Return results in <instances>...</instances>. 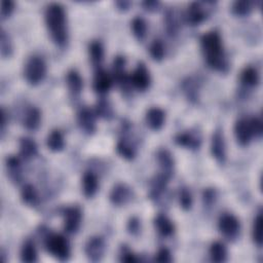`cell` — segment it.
Here are the masks:
<instances>
[{
	"label": "cell",
	"mask_w": 263,
	"mask_h": 263,
	"mask_svg": "<svg viewBox=\"0 0 263 263\" xmlns=\"http://www.w3.org/2000/svg\"><path fill=\"white\" fill-rule=\"evenodd\" d=\"M253 9V4L250 1H235L232 4V12L235 15H239V16H245L248 15Z\"/></svg>",
	"instance_id": "ab89813d"
},
{
	"label": "cell",
	"mask_w": 263,
	"mask_h": 263,
	"mask_svg": "<svg viewBox=\"0 0 263 263\" xmlns=\"http://www.w3.org/2000/svg\"><path fill=\"white\" fill-rule=\"evenodd\" d=\"M179 204L184 211H188L192 206V194L187 187H182L179 190Z\"/></svg>",
	"instance_id": "74e56055"
},
{
	"label": "cell",
	"mask_w": 263,
	"mask_h": 263,
	"mask_svg": "<svg viewBox=\"0 0 263 263\" xmlns=\"http://www.w3.org/2000/svg\"><path fill=\"white\" fill-rule=\"evenodd\" d=\"M153 223L156 231L163 237H168L173 235L175 232L174 223L165 215H162V214L157 215L154 218Z\"/></svg>",
	"instance_id": "44dd1931"
},
{
	"label": "cell",
	"mask_w": 263,
	"mask_h": 263,
	"mask_svg": "<svg viewBox=\"0 0 263 263\" xmlns=\"http://www.w3.org/2000/svg\"><path fill=\"white\" fill-rule=\"evenodd\" d=\"M120 261L122 262H128V263H135L138 262L139 259L137 256L125 246H122L120 249Z\"/></svg>",
	"instance_id": "b9f144b4"
},
{
	"label": "cell",
	"mask_w": 263,
	"mask_h": 263,
	"mask_svg": "<svg viewBox=\"0 0 263 263\" xmlns=\"http://www.w3.org/2000/svg\"><path fill=\"white\" fill-rule=\"evenodd\" d=\"M211 153L217 162L220 164L226 161V144L224 140L223 133L221 130H216L212 136L211 141Z\"/></svg>",
	"instance_id": "30bf717a"
},
{
	"label": "cell",
	"mask_w": 263,
	"mask_h": 263,
	"mask_svg": "<svg viewBox=\"0 0 263 263\" xmlns=\"http://www.w3.org/2000/svg\"><path fill=\"white\" fill-rule=\"evenodd\" d=\"M88 54L95 66H100L104 59V48L100 41H92L88 46Z\"/></svg>",
	"instance_id": "836d02e7"
},
{
	"label": "cell",
	"mask_w": 263,
	"mask_h": 263,
	"mask_svg": "<svg viewBox=\"0 0 263 263\" xmlns=\"http://www.w3.org/2000/svg\"><path fill=\"white\" fill-rule=\"evenodd\" d=\"M117 153L126 160H133L136 156V148L125 138L118 140L116 144Z\"/></svg>",
	"instance_id": "f1b7e54d"
},
{
	"label": "cell",
	"mask_w": 263,
	"mask_h": 263,
	"mask_svg": "<svg viewBox=\"0 0 263 263\" xmlns=\"http://www.w3.org/2000/svg\"><path fill=\"white\" fill-rule=\"evenodd\" d=\"M77 123L82 132L91 135L96 132V113L87 107L79 110L77 114Z\"/></svg>",
	"instance_id": "7c38bea8"
},
{
	"label": "cell",
	"mask_w": 263,
	"mask_h": 263,
	"mask_svg": "<svg viewBox=\"0 0 263 263\" xmlns=\"http://www.w3.org/2000/svg\"><path fill=\"white\" fill-rule=\"evenodd\" d=\"M164 26L168 35L175 36L180 29V23L177 13L173 9H168L164 15Z\"/></svg>",
	"instance_id": "d6a6232c"
},
{
	"label": "cell",
	"mask_w": 263,
	"mask_h": 263,
	"mask_svg": "<svg viewBox=\"0 0 263 263\" xmlns=\"http://www.w3.org/2000/svg\"><path fill=\"white\" fill-rule=\"evenodd\" d=\"M182 89L187 97V99L191 102H196L198 100V91H199V83L193 77L186 78L182 83Z\"/></svg>",
	"instance_id": "83f0119b"
},
{
	"label": "cell",
	"mask_w": 263,
	"mask_h": 263,
	"mask_svg": "<svg viewBox=\"0 0 263 263\" xmlns=\"http://www.w3.org/2000/svg\"><path fill=\"white\" fill-rule=\"evenodd\" d=\"M64 230L69 233L73 234L76 233L80 227L81 220H82V211L78 205L68 206L64 210Z\"/></svg>",
	"instance_id": "8992f818"
},
{
	"label": "cell",
	"mask_w": 263,
	"mask_h": 263,
	"mask_svg": "<svg viewBox=\"0 0 263 263\" xmlns=\"http://www.w3.org/2000/svg\"><path fill=\"white\" fill-rule=\"evenodd\" d=\"M151 83V77H150V73L149 70L147 69L146 65L142 62H140L136 69L133 71V73L129 75V84L140 90V91H144L146 90Z\"/></svg>",
	"instance_id": "52a82bcc"
},
{
	"label": "cell",
	"mask_w": 263,
	"mask_h": 263,
	"mask_svg": "<svg viewBox=\"0 0 263 263\" xmlns=\"http://www.w3.org/2000/svg\"><path fill=\"white\" fill-rule=\"evenodd\" d=\"M38 147L36 142L28 137H23L20 140V154L23 159L30 160L37 155Z\"/></svg>",
	"instance_id": "603a6c76"
},
{
	"label": "cell",
	"mask_w": 263,
	"mask_h": 263,
	"mask_svg": "<svg viewBox=\"0 0 263 263\" xmlns=\"http://www.w3.org/2000/svg\"><path fill=\"white\" fill-rule=\"evenodd\" d=\"M130 28L134 36L138 40H143L147 34V24L141 16H136L130 22Z\"/></svg>",
	"instance_id": "e575fe53"
},
{
	"label": "cell",
	"mask_w": 263,
	"mask_h": 263,
	"mask_svg": "<svg viewBox=\"0 0 263 263\" xmlns=\"http://www.w3.org/2000/svg\"><path fill=\"white\" fill-rule=\"evenodd\" d=\"M133 190L126 184H116L109 194V199L114 205H124L133 198Z\"/></svg>",
	"instance_id": "8fae6325"
},
{
	"label": "cell",
	"mask_w": 263,
	"mask_h": 263,
	"mask_svg": "<svg viewBox=\"0 0 263 263\" xmlns=\"http://www.w3.org/2000/svg\"><path fill=\"white\" fill-rule=\"evenodd\" d=\"M156 159L160 168V174L171 179L175 168V160L171 152L166 149H160L156 153Z\"/></svg>",
	"instance_id": "2e32d148"
},
{
	"label": "cell",
	"mask_w": 263,
	"mask_h": 263,
	"mask_svg": "<svg viewBox=\"0 0 263 263\" xmlns=\"http://www.w3.org/2000/svg\"><path fill=\"white\" fill-rule=\"evenodd\" d=\"M0 50L3 58H8L12 52V43L9 35L2 29L0 34Z\"/></svg>",
	"instance_id": "60d3db41"
},
{
	"label": "cell",
	"mask_w": 263,
	"mask_h": 263,
	"mask_svg": "<svg viewBox=\"0 0 263 263\" xmlns=\"http://www.w3.org/2000/svg\"><path fill=\"white\" fill-rule=\"evenodd\" d=\"M168 180H170L168 178H166L160 173L157 176H155L150 183V192H149L150 198L158 199L161 196V194L165 191Z\"/></svg>",
	"instance_id": "cb8c5ba5"
},
{
	"label": "cell",
	"mask_w": 263,
	"mask_h": 263,
	"mask_svg": "<svg viewBox=\"0 0 263 263\" xmlns=\"http://www.w3.org/2000/svg\"><path fill=\"white\" fill-rule=\"evenodd\" d=\"M208 15V11L201 2H192L188 6L186 13H185V20L186 22L191 26H197L201 24Z\"/></svg>",
	"instance_id": "5bb4252c"
},
{
	"label": "cell",
	"mask_w": 263,
	"mask_h": 263,
	"mask_svg": "<svg viewBox=\"0 0 263 263\" xmlns=\"http://www.w3.org/2000/svg\"><path fill=\"white\" fill-rule=\"evenodd\" d=\"M6 170L9 179L14 182L18 183L22 179V164L21 160L16 156H8L6 158Z\"/></svg>",
	"instance_id": "d4e9b609"
},
{
	"label": "cell",
	"mask_w": 263,
	"mask_h": 263,
	"mask_svg": "<svg viewBox=\"0 0 263 263\" xmlns=\"http://www.w3.org/2000/svg\"><path fill=\"white\" fill-rule=\"evenodd\" d=\"M95 113L105 119H111L113 117V108L110 105V103L106 100H100L96 105Z\"/></svg>",
	"instance_id": "8d00e7d4"
},
{
	"label": "cell",
	"mask_w": 263,
	"mask_h": 263,
	"mask_svg": "<svg viewBox=\"0 0 263 263\" xmlns=\"http://www.w3.org/2000/svg\"><path fill=\"white\" fill-rule=\"evenodd\" d=\"M250 123H251V128L253 132V135L255 138H260L262 136V120L259 117H252L250 118Z\"/></svg>",
	"instance_id": "ee69618b"
},
{
	"label": "cell",
	"mask_w": 263,
	"mask_h": 263,
	"mask_svg": "<svg viewBox=\"0 0 263 263\" xmlns=\"http://www.w3.org/2000/svg\"><path fill=\"white\" fill-rule=\"evenodd\" d=\"M14 8V3L10 0H3L1 1V8H0V15H1V20H5L7 18L11 12L13 11Z\"/></svg>",
	"instance_id": "7bdbcfd3"
},
{
	"label": "cell",
	"mask_w": 263,
	"mask_h": 263,
	"mask_svg": "<svg viewBox=\"0 0 263 263\" xmlns=\"http://www.w3.org/2000/svg\"><path fill=\"white\" fill-rule=\"evenodd\" d=\"M172 260V254L167 248L159 249L154 257V261L156 262H171Z\"/></svg>",
	"instance_id": "7dc6e473"
},
{
	"label": "cell",
	"mask_w": 263,
	"mask_h": 263,
	"mask_svg": "<svg viewBox=\"0 0 263 263\" xmlns=\"http://www.w3.org/2000/svg\"><path fill=\"white\" fill-rule=\"evenodd\" d=\"M105 250H106L105 241L101 236L90 237L86 241L85 248H84V252L87 259L92 262L100 261L104 257Z\"/></svg>",
	"instance_id": "ba28073f"
},
{
	"label": "cell",
	"mask_w": 263,
	"mask_h": 263,
	"mask_svg": "<svg viewBox=\"0 0 263 263\" xmlns=\"http://www.w3.org/2000/svg\"><path fill=\"white\" fill-rule=\"evenodd\" d=\"M5 125H6V113H5L4 108H1V134H2V136L5 130Z\"/></svg>",
	"instance_id": "f907efd6"
},
{
	"label": "cell",
	"mask_w": 263,
	"mask_h": 263,
	"mask_svg": "<svg viewBox=\"0 0 263 263\" xmlns=\"http://www.w3.org/2000/svg\"><path fill=\"white\" fill-rule=\"evenodd\" d=\"M41 122V112L35 106H30L23 116V124L29 130H35Z\"/></svg>",
	"instance_id": "ffe728a7"
},
{
	"label": "cell",
	"mask_w": 263,
	"mask_h": 263,
	"mask_svg": "<svg viewBox=\"0 0 263 263\" xmlns=\"http://www.w3.org/2000/svg\"><path fill=\"white\" fill-rule=\"evenodd\" d=\"M21 260L28 263H33L37 261V250L33 240L27 239L23 243L21 249Z\"/></svg>",
	"instance_id": "f546056e"
},
{
	"label": "cell",
	"mask_w": 263,
	"mask_h": 263,
	"mask_svg": "<svg viewBox=\"0 0 263 263\" xmlns=\"http://www.w3.org/2000/svg\"><path fill=\"white\" fill-rule=\"evenodd\" d=\"M252 236L258 247L262 246V214L259 213L254 219Z\"/></svg>",
	"instance_id": "f35d334b"
},
{
	"label": "cell",
	"mask_w": 263,
	"mask_h": 263,
	"mask_svg": "<svg viewBox=\"0 0 263 263\" xmlns=\"http://www.w3.org/2000/svg\"><path fill=\"white\" fill-rule=\"evenodd\" d=\"M175 142L187 149L197 150L201 145V136L196 130H185L175 137Z\"/></svg>",
	"instance_id": "4fadbf2b"
},
{
	"label": "cell",
	"mask_w": 263,
	"mask_h": 263,
	"mask_svg": "<svg viewBox=\"0 0 263 263\" xmlns=\"http://www.w3.org/2000/svg\"><path fill=\"white\" fill-rule=\"evenodd\" d=\"M200 47L203 58L210 68L221 72L228 68L222 38L217 31L204 33L200 38Z\"/></svg>",
	"instance_id": "6da1fadb"
},
{
	"label": "cell",
	"mask_w": 263,
	"mask_h": 263,
	"mask_svg": "<svg viewBox=\"0 0 263 263\" xmlns=\"http://www.w3.org/2000/svg\"><path fill=\"white\" fill-rule=\"evenodd\" d=\"M165 121V112L158 108L152 107L147 110L145 114V122L149 128L152 130L160 129Z\"/></svg>",
	"instance_id": "e0dca14e"
},
{
	"label": "cell",
	"mask_w": 263,
	"mask_h": 263,
	"mask_svg": "<svg viewBox=\"0 0 263 263\" xmlns=\"http://www.w3.org/2000/svg\"><path fill=\"white\" fill-rule=\"evenodd\" d=\"M44 20L51 40L58 46H65L68 41L67 15L59 3L49 4L44 12Z\"/></svg>",
	"instance_id": "7a4b0ae2"
},
{
	"label": "cell",
	"mask_w": 263,
	"mask_h": 263,
	"mask_svg": "<svg viewBox=\"0 0 263 263\" xmlns=\"http://www.w3.org/2000/svg\"><path fill=\"white\" fill-rule=\"evenodd\" d=\"M21 198L23 202L29 206H35L38 203V194L32 184H26L21 190Z\"/></svg>",
	"instance_id": "1f68e13d"
},
{
	"label": "cell",
	"mask_w": 263,
	"mask_h": 263,
	"mask_svg": "<svg viewBox=\"0 0 263 263\" xmlns=\"http://www.w3.org/2000/svg\"><path fill=\"white\" fill-rule=\"evenodd\" d=\"M218 228L225 237L228 239H233L238 236L240 224L234 215L230 213H224L219 217Z\"/></svg>",
	"instance_id": "5b68a950"
},
{
	"label": "cell",
	"mask_w": 263,
	"mask_h": 263,
	"mask_svg": "<svg viewBox=\"0 0 263 263\" xmlns=\"http://www.w3.org/2000/svg\"><path fill=\"white\" fill-rule=\"evenodd\" d=\"M130 2L129 1H117L116 3H115V5L117 6V8L119 9V10H127L128 9V7L130 6Z\"/></svg>",
	"instance_id": "681fc988"
},
{
	"label": "cell",
	"mask_w": 263,
	"mask_h": 263,
	"mask_svg": "<svg viewBox=\"0 0 263 263\" xmlns=\"http://www.w3.org/2000/svg\"><path fill=\"white\" fill-rule=\"evenodd\" d=\"M81 188L85 197H92L99 189L98 177L91 172H85L81 179Z\"/></svg>",
	"instance_id": "d6986e66"
},
{
	"label": "cell",
	"mask_w": 263,
	"mask_h": 263,
	"mask_svg": "<svg viewBox=\"0 0 263 263\" xmlns=\"http://www.w3.org/2000/svg\"><path fill=\"white\" fill-rule=\"evenodd\" d=\"M149 53L154 61H161L165 55V47L160 39H155L150 44Z\"/></svg>",
	"instance_id": "d590c367"
},
{
	"label": "cell",
	"mask_w": 263,
	"mask_h": 263,
	"mask_svg": "<svg viewBox=\"0 0 263 263\" xmlns=\"http://www.w3.org/2000/svg\"><path fill=\"white\" fill-rule=\"evenodd\" d=\"M112 83L113 77L107 71L101 68L96 71L92 81V87L98 95H106L110 90Z\"/></svg>",
	"instance_id": "9a60e30c"
},
{
	"label": "cell",
	"mask_w": 263,
	"mask_h": 263,
	"mask_svg": "<svg viewBox=\"0 0 263 263\" xmlns=\"http://www.w3.org/2000/svg\"><path fill=\"white\" fill-rule=\"evenodd\" d=\"M126 228H127V231H128L129 234L137 235L140 232V230H141L140 220L137 217L129 218V220L127 222V225H126Z\"/></svg>",
	"instance_id": "bcb514c9"
},
{
	"label": "cell",
	"mask_w": 263,
	"mask_h": 263,
	"mask_svg": "<svg viewBox=\"0 0 263 263\" xmlns=\"http://www.w3.org/2000/svg\"><path fill=\"white\" fill-rule=\"evenodd\" d=\"M46 146L53 152L62 151L65 147V139L61 130L52 129L46 138Z\"/></svg>",
	"instance_id": "484cf974"
},
{
	"label": "cell",
	"mask_w": 263,
	"mask_h": 263,
	"mask_svg": "<svg viewBox=\"0 0 263 263\" xmlns=\"http://www.w3.org/2000/svg\"><path fill=\"white\" fill-rule=\"evenodd\" d=\"M209 255L213 262H217V263L224 262L227 259L226 247L221 241H215L210 247Z\"/></svg>",
	"instance_id": "4dcf8cb0"
},
{
	"label": "cell",
	"mask_w": 263,
	"mask_h": 263,
	"mask_svg": "<svg viewBox=\"0 0 263 263\" xmlns=\"http://www.w3.org/2000/svg\"><path fill=\"white\" fill-rule=\"evenodd\" d=\"M234 137L240 146H247L254 138L250 118H239L234 124Z\"/></svg>",
	"instance_id": "9c48e42d"
},
{
	"label": "cell",
	"mask_w": 263,
	"mask_h": 263,
	"mask_svg": "<svg viewBox=\"0 0 263 263\" xmlns=\"http://www.w3.org/2000/svg\"><path fill=\"white\" fill-rule=\"evenodd\" d=\"M44 248L46 251L60 261H67L71 254L68 239L59 233H47L44 235Z\"/></svg>",
	"instance_id": "3957f363"
},
{
	"label": "cell",
	"mask_w": 263,
	"mask_h": 263,
	"mask_svg": "<svg viewBox=\"0 0 263 263\" xmlns=\"http://www.w3.org/2000/svg\"><path fill=\"white\" fill-rule=\"evenodd\" d=\"M125 58L117 55L113 61V79L116 80L120 85L129 84V76L125 72Z\"/></svg>",
	"instance_id": "ac0fdd59"
},
{
	"label": "cell",
	"mask_w": 263,
	"mask_h": 263,
	"mask_svg": "<svg viewBox=\"0 0 263 263\" xmlns=\"http://www.w3.org/2000/svg\"><path fill=\"white\" fill-rule=\"evenodd\" d=\"M143 6L145 7L146 10L153 11L158 8L159 2L158 1H145V2H143Z\"/></svg>",
	"instance_id": "c3c4849f"
},
{
	"label": "cell",
	"mask_w": 263,
	"mask_h": 263,
	"mask_svg": "<svg viewBox=\"0 0 263 263\" xmlns=\"http://www.w3.org/2000/svg\"><path fill=\"white\" fill-rule=\"evenodd\" d=\"M216 198H217V193L213 188H206L202 193L203 204L206 206H211L213 203H215Z\"/></svg>",
	"instance_id": "f6af8a7d"
},
{
	"label": "cell",
	"mask_w": 263,
	"mask_h": 263,
	"mask_svg": "<svg viewBox=\"0 0 263 263\" xmlns=\"http://www.w3.org/2000/svg\"><path fill=\"white\" fill-rule=\"evenodd\" d=\"M66 83L70 93L74 97H77L81 93L83 88V80L80 74L75 70L68 71L66 75Z\"/></svg>",
	"instance_id": "7402d4cb"
},
{
	"label": "cell",
	"mask_w": 263,
	"mask_h": 263,
	"mask_svg": "<svg viewBox=\"0 0 263 263\" xmlns=\"http://www.w3.org/2000/svg\"><path fill=\"white\" fill-rule=\"evenodd\" d=\"M46 75V64L41 57H30L24 67V77L31 85H37L43 81Z\"/></svg>",
	"instance_id": "277c9868"
},
{
	"label": "cell",
	"mask_w": 263,
	"mask_h": 263,
	"mask_svg": "<svg viewBox=\"0 0 263 263\" xmlns=\"http://www.w3.org/2000/svg\"><path fill=\"white\" fill-rule=\"evenodd\" d=\"M259 73L256 68L248 66L240 73V82L246 87H255L259 83Z\"/></svg>",
	"instance_id": "4316f807"
}]
</instances>
